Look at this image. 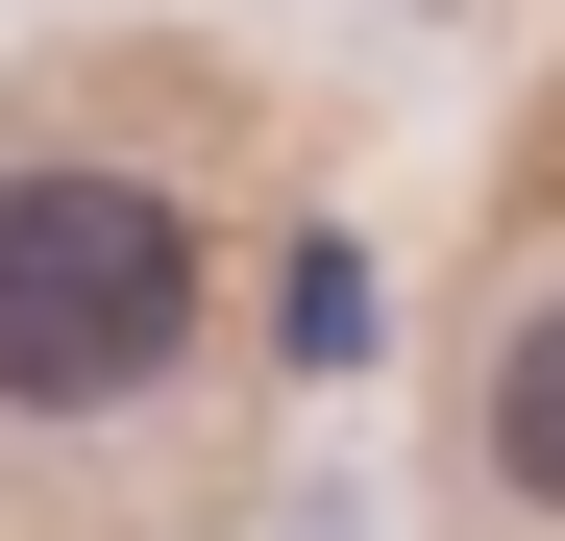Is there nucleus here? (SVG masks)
<instances>
[{"mask_svg": "<svg viewBox=\"0 0 565 541\" xmlns=\"http://www.w3.org/2000/svg\"><path fill=\"white\" fill-rule=\"evenodd\" d=\"M467 517L492 541H565V246H516L492 270V320H467Z\"/></svg>", "mask_w": 565, "mask_h": 541, "instance_id": "2", "label": "nucleus"}, {"mask_svg": "<svg viewBox=\"0 0 565 541\" xmlns=\"http://www.w3.org/2000/svg\"><path fill=\"white\" fill-rule=\"evenodd\" d=\"M222 172L124 124V99H25L0 124V443H124L198 394V344H222Z\"/></svg>", "mask_w": 565, "mask_h": 541, "instance_id": "1", "label": "nucleus"}]
</instances>
